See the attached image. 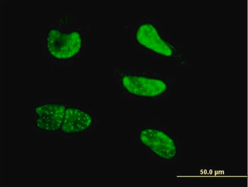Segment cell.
<instances>
[{"instance_id": "4", "label": "cell", "mask_w": 248, "mask_h": 187, "mask_svg": "<svg viewBox=\"0 0 248 187\" xmlns=\"http://www.w3.org/2000/svg\"><path fill=\"white\" fill-rule=\"evenodd\" d=\"M67 106L58 100H44L34 105V125L48 133L60 131Z\"/></svg>"}, {"instance_id": "5", "label": "cell", "mask_w": 248, "mask_h": 187, "mask_svg": "<svg viewBox=\"0 0 248 187\" xmlns=\"http://www.w3.org/2000/svg\"><path fill=\"white\" fill-rule=\"evenodd\" d=\"M135 40L142 47L164 57H171L174 53L173 47L160 35L153 24L145 22L139 26L135 34Z\"/></svg>"}, {"instance_id": "2", "label": "cell", "mask_w": 248, "mask_h": 187, "mask_svg": "<svg viewBox=\"0 0 248 187\" xmlns=\"http://www.w3.org/2000/svg\"><path fill=\"white\" fill-rule=\"evenodd\" d=\"M141 144L158 159L165 162H172L179 156L177 142L163 129L147 127L141 129L138 135Z\"/></svg>"}, {"instance_id": "6", "label": "cell", "mask_w": 248, "mask_h": 187, "mask_svg": "<svg viewBox=\"0 0 248 187\" xmlns=\"http://www.w3.org/2000/svg\"><path fill=\"white\" fill-rule=\"evenodd\" d=\"M93 122V118L88 112L77 107L67 106L60 131L65 135L81 134L88 130Z\"/></svg>"}, {"instance_id": "1", "label": "cell", "mask_w": 248, "mask_h": 187, "mask_svg": "<svg viewBox=\"0 0 248 187\" xmlns=\"http://www.w3.org/2000/svg\"><path fill=\"white\" fill-rule=\"evenodd\" d=\"M41 43L44 56L53 65H58L81 53L83 40L78 31H65L57 22L42 28Z\"/></svg>"}, {"instance_id": "3", "label": "cell", "mask_w": 248, "mask_h": 187, "mask_svg": "<svg viewBox=\"0 0 248 187\" xmlns=\"http://www.w3.org/2000/svg\"><path fill=\"white\" fill-rule=\"evenodd\" d=\"M122 88L129 94L143 98H155L165 94L169 85L162 78L126 74L120 78Z\"/></svg>"}]
</instances>
